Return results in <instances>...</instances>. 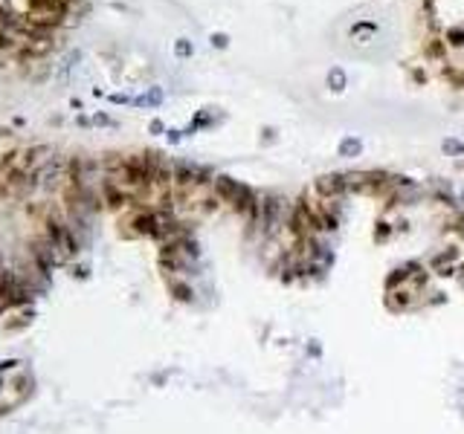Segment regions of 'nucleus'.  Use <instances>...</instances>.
Instances as JSON below:
<instances>
[{"mask_svg": "<svg viewBox=\"0 0 464 434\" xmlns=\"http://www.w3.org/2000/svg\"><path fill=\"white\" fill-rule=\"evenodd\" d=\"M340 154H343V157H357V154H360V142H357V139H343Z\"/></svg>", "mask_w": 464, "mask_h": 434, "instance_id": "obj_7", "label": "nucleus"}, {"mask_svg": "<svg viewBox=\"0 0 464 434\" xmlns=\"http://www.w3.org/2000/svg\"><path fill=\"white\" fill-rule=\"evenodd\" d=\"M70 3L73 0H26V6H29L32 15H61V18L67 15Z\"/></svg>", "mask_w": 464, "mask_h": 434, "instance_id": "obj_2", "label": "nucleus"}, {"mask_svg": "<svg viewBox=\"0 0 464 434\" xmlns=\"http://www.w3.org/2000/svg\"><path fill=\"white\" fill-rule=\"evenodd\" d=\"M328 87H331V90H346V72H343L340 67H334V70L328 72Z\"/></svg>", "mask_w": 464, "mask_h": 434, "instance_id": "obj_5", "label": "nucleus"}, {"mask_svg": "<svg viewBox=\"0 0 464 434\" xmlns=\"http://www.w3.org/2000/svg\"><path fill=\"white\" fill-rule=\"evenodd\" d=\"M215 191H218V197H224V200H238V194H241V185L235 182V180H230V177H218L215 180Z\"/></svg>", "mask_w": 464, "mask_h": 434, "instance_id": "obj_4", "label": "nucleus"}, {"mask_svg": "<svg viewBox=\"0 0 464 434\" xmlns=\"http://www.w3.org/2000/svg\"><path fill=\"white\" fill-rule=\"evenodd\" d=\"M258 217H261V229H264V235H276V232L285 226V217H288V200H282V197H264Z\"/></svg>", "mask_w": 464, "mask_h": 434, "instance_id": "obj_1", "label": "nucleus"}, {"mask_svg": "<svg viewBox=\"0 0 464 434\" xmlns=\"http://www.w3.org/2000/svg\"><path fill=\"white\" fill-rule=\"evenodd\" d=\"M447 44H450V47H464V26L447 29Z\"/></svg>", "mask_w": 464, "mask_h": 434, "instance_id": "obj_6", "label": "nucleus"}, {"mask_svg": "<svg viewBox=\"0 0 464 434\" xmlns=\"http://www.w3.org/2000/svg\"><path fill=\"white\" fill-rule=\"evenodd\" d=\"M316 188H319L325 197H337V194L346 191V177H340V174H325V177L316 180Z\"/></svg>", "mask_w": 464, "mask_h": 434, "instance_id": "obj_3", "label": "nucleus"}, {"mask_svg": "<svg viewBox=\"0 0 464 434\" xmlns=\"http://www.w3.org/2000/svg\"><path fill=\"white\" fill-rule=\"evenodd\" d=\"M354 32H377V26H374V23H357Z\"/></svg>", "mask_w": 464, "mask_h": 434, "instance_id": "obj_13", "label": "nucleus"}, {"mask_svg": "<svg viewBox=\"0 0 464 434\" xmlns=\"http://www.w3.org/2000/svg\"><path fill=\"white\" fill-rule=\"evenodd\" d=\"M174 53L180 55V58H189V55H192V44H189V41H177Z\"/></svg>", "mask_w": 464, "mask_h": 434, "instance_id": "obj_9", "label": "nucleus"}, {"mask_svg": "<svg viewBox=\"0 0 464 434\" xmlns=\"http://www.w3.org/2000/svg\"><path fill=\"white\" fill-rule=\"evenodd\" d=\"M412 78H415V81H426V72H421V70H415V72H412Z\"/></svg>", "mask_w": 464, "mask_h": 434, "instance_id": "obj_14", "label": "nucleus"}, {"mask_svg": "<svg viewBox=\"0 0 464 434\" xmlns=\"http://www.w3.org/2000/svg\"><path fill=\"white\" fill-rule=\"evenodd\" d=\"M212 47H218V50H224V47H230V38H227L224 32H215V35H212Z\"/></svg>", "mask_w": 464, "mask_h": 434, "instance_id": "obj_10", "label": "nucleus"}, {"mask_svg": "<svg viewBox=\"0 0 464 434\" xmlns=\"http://www.w3.org/2000/svg\"><path fill=\"white\" fill-rule=\"evenodd\" d=\"M15 41H12V32L9 29H0V50H12Z\"/></svg>", "mask_w": 464, "mask_h": 434, "instance_id": "obj_8", "label": "nucleus"}, {"mask_svg": "<svg viewBox=\"0 0 464 434\" xmlns=\"http://www.w3.org/2000/svg\"><path fill=\"white\" fill-rule=\"evenodd\" d=\"M444 151H447V154H462L464 145H462V142H453V139H450V142H444Z\"/></svg>", "mask_w": 464, "mask_h": 434, "instance_id": "obj_11", "label": "nucleus"}, {"mask_svg": "<svg viewBox=\"0 0 464 434\" xmlns=\"http://www.w3.org/2000/svg\"><path fill=\"white\" fill-rule=\"evenodd\" d=\"M426 55L438 58V55H441V41H432V44H429V50H426Z\"/></svg>", "mask_w": 464, "mask_h": 434, "instance_id": "obj_12", "label": "nucleus"}]
</instances>
